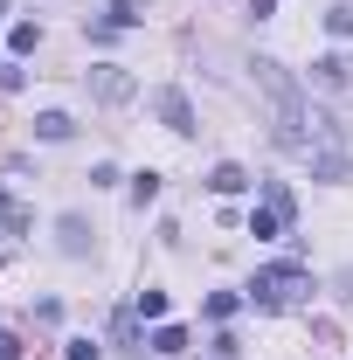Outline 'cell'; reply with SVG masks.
Segmentation results:
<instances>
[{
  "mask_svg": "<svg viewBox=\"0 0 353 360\" xmlns=\"http://www.w3.org/2000/svg\"><path fill=\"white\" fill-rule=\"evenodd\" d=\"M35 42H42V28H35V21H14L7 49H14V56H35Z\"/></svg>",
  "mask_w": 353,
  "mask_h": 360,
  "instance_id": "cell-13",
  "label": "cell"
},
{
  "mask_svg": "<svg viewBox=\"0 0 353 360\" xmlns=\"http://www.w3.org/2000/svg\"><path fill=\"white\" fill-rule=\"evenodd\" d=\"M305 167H312V180H353V153L347 146H326V153H312Z\"/></svg>",
  "mask_w": 353,
  "mask_h": 360,
  "instance_id": "cell-6",
  "label": "cell"
},
{
  "mask_svg": "<svg viewBox=\"0 0 353 360\" xmlns=\"http://www.w3.org/2000/svg\"><path fill=\"white\" fill-rule=\"evenodd\" d=\"M208 187H215V194H243V187H250V174H243L236 160H222L215 174H208Z\"/></svg>",
  "mask_w": 353,
  "mask_h": 360,
  "instance_id": "cell-9",
  "label": "cell"
},
{
  "mask_svg": "<svg viewBox=\"0 0 353 360\" xmlns=\"http://www.w3.org/2000/svg\"><path fill=\"white\" fill-rule=\"evenodd\" d=\"M208 319H236V291H215L208 298Z\"/></svg>",
  "mask_w": 353,
  "mask_h": 360,
  "instance_id": "cell-18",
  "label": "cell"
},
{
  "mask_svg": "<svg viewBox=\"0 0 353 360\" xmlns=\"http://www.w3.org/2000/svg\"><path fill=\"white\" fill-rule=\"evenodd\" d=\"M35 132H42L49 146H63V139L77 132V118H70V111H42V118H35Z\"/></svg>",
  "mask_w": 353,
  "mask_h": 360,
  "instance_id": "cell-8",
  "label": "cell"
},
{
  "mask_svg": "<svg viewBox=\"0 0 353 360\" xmlns=\"http://www.w3.org/2000/svg\"><path fill=\"white\" fill-rule=\"evenodd\" d=\"M153 111H160V125L174 139H194L201 125H194V104H187V90L180 84H167V90H153Z\"/></svg>",
  "mask_w": 353,
  "mask_h": 360,
  "instance_id": "cell-4",
  "label": "cell"
},
{
  "mask_svg": "<svg viewBox=\"0 0 353 360\" xmlns=\"http://www.w3.org/2000/svg\"><path fill=\"white\" fill-rule=\"evenodd\" d=\"M104 21H111V28H139V21H146V0H111Z\"/></svg>",
  "mask_w": 353,
  "mask_h": 360,
  "instance_id": "cell-11",
  "label": "cell"
},
{
  "mask_svg": "<svg viewBox=\"0 0 353 360\" xmlns=\"http://www.w3.org/2000/svg\"><path fill=\"white\" fill-rule=\"evenodd\" d=\"M250 70H257V90L270 97V139H277L291 160H312V153H326V146H347V125H340L333 111H319L305 97V84H298L284 63L257 56Z\"/></svg>",
  "mask_w": 353,
  "mask_h": 360,
  "instance_id": "cell-1",
  "label": "cell"
},
{
  "mask_svg": "<svg viewBox=\"0 0 353 360\" xmlns=\"http://www.w3.org/2000/svg\"><path fill=\"white\" fill-rule=\"evenodd\" d=\"M291 215H298L291 187H277V180H270V187H264V208L250 215V236H257V243H270V236H284V229H291Z\"/></svg>",
  "mask_w": 353,
  "mask_h": 360,
  "instance_id": "cell-3",
  "label": "cell"
},
{
  "mask_svg": "<svg viewBox=\"0 0 353 360\" xmlns=\"http://www.w3.org/2000/svg\"><path fill=\"white\" fill-rule=\"evenodd\" d=\"M90 90H97L104 104H125V97H132V77H125L118 63H97V70H90Z\"/></svg>",
  "mask_w": 353,
  "mask_h": 360,
  "instance_id": "cell-5",
  "label": "cell"
},
{
  "mask_svg": "<svg viewBox=\"0 0 353 360\" xmlns=\"http://www.w3.org/2000/svg\"><path fill=\"white\" fill-rule=\"evenodd\" d=\"M70 360H104V354H97L90 340H70Z\"/></svg>",
  "mask_w": 353,
  "mask_h": 360,
  "instance_id": "cell-19",
  "label": "cell"
},
{
  "mask_svg": "<svg viewBox=\"0 0 353 360\" xmlns=\"http://www.w3.org/2000/svg\"><path fill=\"white\" fill-rule=\"evenodd\" d=\"M326 35L347 42V35H353V7H326Z\"/></svg>",
  "mask_w": 353,
  "mask_h": 360,
  "instance_id": "cell-15",
  "label": "cell"
},
{
  "mask_svg": "<svg viewBox=\"0 0 353 360\" xmlns=\"http://www.w3.org/2000/svg\"><path fill=\"white\" fill-rule=\"evenodd\" d=\"M312 84H319V90H347V84H353V63L340 56V49H333V56H319V63H312Z\"/></svg>",
  "mask_w": 353,
  "mask_h": 360,
  "instance_id": "cell-7",
  "label": "cell"
},
{
  "mask_svg": "<svg viewBox=\"0 0 353 360\" xmlns=\"http://www.w3.org/2000/svg\"><path fill=\"white\" fill-rule=\"evenodd\" d=\"M0 14H7V0H0Z\"/></svg>",
  "mask_w": 353,
  "mask_h": 360,
  "instance_id": "cell-20",
  "label": "cell"
},
{
  "mask_svg": "<svg viewBox=\"0 0 353 360\" xmlns=\"http://www.w3.org/2000/svg\"><path fill=\"white\" fill-rule=\"evenodd\" d=\"M146 347H153V354H187V333H180V326H160Z\"/></svg>",
  "mask_w": 353,
  "mask_h": 360,
  "instance_id": "cell-14",
  "label": "cell"
},
{
  "mask_svg": "<svg viewBox=\"0 0 353 360\" xmlns=\"http://www.w3.org/2000/svg\"><path fill=\"white\" fill-rule=\"evenodd\" d=\"M63 250H70V257H84V250H90V236H84L77 215H63Z\"/></svg>",
  "mask_w": 353,
  "mask_h": 360,
  "instance_id": "cell-16",
  "label": "cell"
},
{
  "mask_svg": "<svg viewBox=\"0 0 353 360\" xmlns=\"http://www.w3.org/2000/svg\"><path fill=\"white\" fill-rule=\"evenodd\" d=\"M160 201V174L146 167V174H132V208H153Z\"/></svg>",
  "mask_w": 353,
  "mask_h": 360,
  "instance_id": "cell-12",
  "label": "cell"
},
{
  "mask_svg": "<svg viewBox=\"0 0 353 360\" xmlns=\"http://www.w3.org/2000/svg\"><path fill=\"white\" fill-rule=\"evenodd\" d=\"M243 291H250V305H257V312H284V305H298V298L312 291V277H305L298 264H264Z\"/></svg>",
  "mask_w": 353,
  "mask_h": 360,
  "instance_id": "cell-2",
  "label": "cell"
},
{
  "mask_svg": "<svg viewBox=\"0 0 353 360\" xmlns=\"http://www.w3.org/2000/svg\"><path fill=\"white\" fill-rule=\"evenodd\" d=\"M132 312H139V319H167V291H139Z\"/></svg>",
  "mask_w": 353,
  "mask_h": 360,
  "instance_id": "cell-17",
  "label": "cell"
},
{
  "mask_svg": "<svg viewBox=\"0 0 353 360\" xmlns=\"http://www.w3.org/2000/svg\"><path fill=\"white\" fill-rule=\"evenodd\" d=\"M28 222H35V215H28L21 201H7V194H0V236H28Z\"/></svg>",
  "mask_w": 353,
  "mask_h": 360,
  "instance_id": "cell-10",
  "label": "cell"
}]
</instances>
